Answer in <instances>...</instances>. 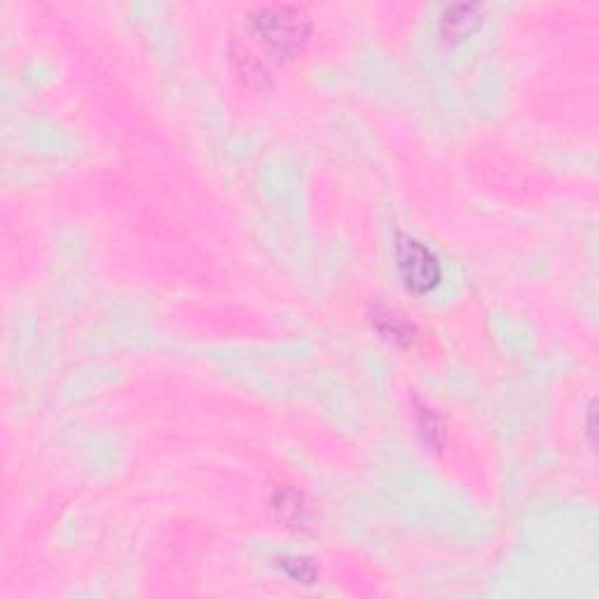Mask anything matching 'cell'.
<instances>
[{
	"label": "cell",
	"mask_w": 599,
	"mask_h": 599,
	"mask_svg": "<svg viewBox=\"0 0 599 599\" xmlns=\"http://www.w3.org/2000/svg\"><path fill=\"white\" fill-rule=\"evenodd\" d=\"M483 26V5L478 3H454L440 15V38L447 45L466 43Z\"/></svg>",
	"instance_id": "3"
},
{
	"label": "cell",
	"mask_w": 599,
	"mask_h": 599,
	"mask_svg": "<svg viewBox=\"0 0 599 599\" xmlns=\"http://www.w3.org/2000/svg\"><path fill=\"white\" fill-rule=\"evenodd\" d=\"M588 436L590 440H595V403H590L588 408Z\"/></svg>",
	"instance_id": "8"
},
{
	"label": "cell",
	"mask_w": 599,
	"mask_h": 599,
	"mask_svg": "<svg viewBox=\"0 0 599 599\" xmlns=\"http://www.w3.org/2000/svg\"><path fill=\"white\" fill-rule=\"evenodd\" d=\"M277 567L284 571L288 578H293L295 583H305L312 585L319 581V567H316L314 560L309 557H300V555H284L277 560Z\"/></svg>",
	"instance_id": "7"
},
{
	"label": "cell",
	"mask_w": 599,
	"mask_h": 599,
	"mask_svg": "<svg viewBox=\"0 0 599 599\" xmlns=\"http://www.w3.org/2000/svg\"><path fill=\"white\" fill-rule=\"evenodd\" d=\"M370 323L384 340L396 344V347H410L417 337V328L398 312H391L387 307H375L370 314Z\"/></svg>",
	"instance_id": "5"
},
{
	"label": "cell",
	"mask_w": 599,
	"mask_h": 599,
	"mask_svg": "<svg viewBox=\"0 0 599 599\" xmlns=\"http://www.w3.org/2000/svg\"><path fill=\"white\" fill-rule=\"evenodd\" d=\"M415 410H417V426H419V433H422V440L431 447V450L440 452L445 447V438H447L443 417H440L431 405H424L419 401L415 403Z\"/></svg>",
	"instance_id": "6"
},
{
	"label": "cell",
	"mask_w": 599,
	"mask_h": 599,
	"mask_svg": "<svg viewBox=\"0 0 599 599\" xmlns=\"http://www.w3.org/2000/svg\"><path fill=\"white\" fill-rule=\"evenodd\" d=\"M272 518L284 527H302L309 520V506L305 494L293 487H279L270 499Z\"/></svg>",
	"instance_id": "4"
},
{
	"label": "cell",
	"mask_w": 599,
	"mask_h": 599,
	"mask_svg": "<svg viewBox=\"0 0 599 599\" xmlns=\"http://www.w3.org/2000/svg\"><path fill=\"white\" fill-rule=\"evenodd\" d=\"M251 29L272 57L291 61L305 52L312 19L295 5H263L251 15Z\"/></svg>",
	"instance_id": "1"
},
{
	"label": "cell",
	"mask_w": 599,
	"mask_h": 599,
	"mask_svg": "<svg viewBox=\"0 0 599 599\" xmlns=\"http://www.w3.org/2000/svg\"><path fill=\"white\" fill-rule=\"evenodd\" d=\"M396 270L403 286L412 295H429L436 291L443 281V267H440L436 253L429 246L410 237V234H396Z\"/></svg>",
	"instance_id": "2"
}]
</instances>
